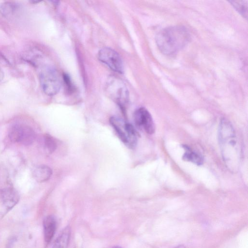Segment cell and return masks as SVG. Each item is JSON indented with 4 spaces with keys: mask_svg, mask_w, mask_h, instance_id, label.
<instances>
[{
    "mask_svg": "<svg viewBox=\"0 0 248 248\" xmlns=\"http://www.w3.org/2000/svg\"><path fill=\"white\" fill-rule=\"evenodd\" d=\"M190 35L182 26H175L161 30L156 36V43L160 51L172 55L182 49L188 42Z\"/></svg>",
    "mask_w": 248,
    "mask_h": 248,
    "instance_id": "cell-1",
    "label": "cell"
},
{
    "mask_svg": "<svg viewBox=\"0 0 248 248\" xmlns=\"http://www.w3.org/2000/svg\"><path fill=\"white\" fill-rule=\"evenodd\" d=\"M218 138L223 158L226 165L231 169H236L239 158L238 145L233 126L226 119L220 121Z\"/></svg>",
    "mask_w": 248,
    "mask_h": 248,
    "instance_id": "cell-2",
    "label": "cell"
},
{
    "mask_svg": "<svg viewBox=\"0 0 248 248\" xmlns=\"http://www.w3.org/2000/svg\"><path fill=\"white\" fill-rule=\"evenodd\" d=\"M39 81L43 92L47 95L57 94L61 86V80L57 71L52 66L45 64L39 72Z\"/></svg>",
    "mask_w": 248,
    "mask_h": 248,
    "instance_id": "cell-3",
    "label": "cell"
},
{
    "mask_svg": "<svg viewBox=\"0 0 248 248\" xmlns=\"http://www.w3.org/2000/svg\"><path fill=\"white\" fill-rule=\"evenodd\" d=\"M109 122L122 142L129 148H135L138 141V133L133 125L115 116L110 118Z\"/></svg>",
    "mask_w": 248,
    "mask_h": 248,
    "instance_id": "cell-4",
    "label": "cell"
},
{
    "mask_svg": "<svg viewBox=\"0 0 248 248\" xmlns=\"http://www.w3.org/2000/svg\"><path fill=\"white\" fill-rule=\"evenodd\" d=\"M105 91L107 94L122 108L124 107L127 103L128 92L124 82L119 78L110 77L106 82Z\"/></svg>",
    "mask_w": 248,
    "mask_h": 248,
    "instance_id": "cell-5",
    "label": "cell"
},
{
    "mask_svg": "<svg viewBox=\"0 0 248 248\" xmlns=\"http://www.w3.org/2000/svg\"><path fill=\"white\" fill-rule=\"evenodd\" d=\"M8 137L13 142L30 145L35 140L36 135L34 131L30 126L22 124H16L9 128Z\"/></svg>",
    "mask_w": 248,
    "mask_h": 248,
    "instance_id": "cell-6",
    "label": "cell"
},
{
    "mask_svg": "<svg viewBox=\"0 0 248 248\" xmlns=\"http://www.w3.org/2000/svg\"><path fill=\"white\" fill-rule=\"evenodd\" d=\"M98 56L101 62L112 70L119 73H123L124 64L122 59L113 49L108 47L103 48L98 52Z\"/></svg>",
    "mask_w": 248,
    "mask_h": 248,
    "instance_id": "cell-7",
    "label": "cell"
},
{
    "mask_svg": "<svg viewBox=\"0 0 248 248\" xmlns=\"http://www.w3.org/2000/svg\"><path fill=\"white\" fill-rule=\"evenodd\" d=\"M134 119L136 125L142 128L149 134L155 132V126L151 114L144 108L137 109L134 114Z\"/></svg>",
    "mask_w": 248,
    "mask_h": 248,
    "instance_id": "cell-8",
    "label": "cell"
},
{
    "mask_svg": "<svg viewBox=\"0 0 248 248\" xmlns=\"http://www.w3.org/2000/svg\"><path fill=\"white\" fill-rule=\"evenodd\" d=\"M21 5L15 1H5L0 4V14L4 17L11 19L17 16L21 9Z\"/></svg>",
    "mask_w": 248,
    "mask_h": 248,
    "instance_id": "cell-9",
    "label": "cell"
},
{
    "mask_svg": "<svg viewBox=\"0 0 248 248\" xmlns=\"http://www.w3.org/2000/svg\"><path fill=\"white\" fill-rule=\"evenodd\" d=\"M44 235L45 241L51 242L56 229V221L54 216L49 215L46 217L43 221Z\"/></svg>",
    "mask_w": 248,
    "mask_h": 248,
    "instance_id": "cell-10",
    "label": "cell"
},
{
    "mask_svg": "<svg viewBox=\"0 0 248 248\" xmlns=\"http://www.w3.org/2000/svg\"><path fill=\"white\" fill-rule=\"evenodd\" d=\"M70 234V228L69 226L65 227L48 248H67Z\"/></svg>",
    "mask_w": 248,
    "mask_h": 248,
    "instance_id": "cell-11",
    "label": "cell"
},
{
    "mask_svg": "<svg viewBox=\"0 0 248 248\" xmlns=\"http://www.w3.org/2000/svg\"><path fill=\"white\" fill-rule=\"evenodd\" d=\"M52 173L51 168L45 165L37 166L32 171L33 177L39 183H43L49 180Z\"/></svg>",
    "mask_w": 248,
    "mask_h": 248,
    "instance_id": "cell-12",
    "label": "cell"
},
{
    "mask_svg": "<svg viewBox=\"0 0 248 248\" xmlns=\"http://www.w3.org/2000/svg\"><path fill=\"white\" fill-rule=\"evenodd\" d=\"M182 147L185 150L182 157L184 160L191 162L197 165L203 164V158L200 154L195 152L187 145H183Z\"/></svg>",
    "mask_w": 248,
    "mask_h": 248,
    "instance_id": "cell-13",
    "label": "cell"
},
{
    "mask_svg": "<svg viewBox=\"0 0 248 248\" xmlns=\"http://www.w3.org/2000/svg\"><path fill=\"white\" fill-rule=\"evenodd\" d=\"M44 148L48 154L54 152L57 148V142L55 139L49 134H46L44 137Z\"/></svg>",
    "mask_w": 248,
    "mask_h": 248,
    "instance_id": "cell-14",
    "label": "cell"
},
{
    "mask_svg": "<svg viewBox=\"0 0 248 248\" xmlns=\"http://www.w3.org/2000/svg\"><path fill=\"white\" fill-rule=\"evenodd\" d=\"M229 2L240 14L247 18L248 15L247 0L230 1Z\"/></svg>",
    "mask_w": 248,
    "mask_h": 248,
    "instance_id": "cell-15",
    "label": "cell"
},
{
    "mask_svg": "<svg viewBox=\"0 0 248 248\" xmlns=\"http://www.w3.org/2000/svg\"><path fill=\"white\" fill-rule=\"evenodd\" d=\"M63 79L65 81V82L66 83V86L69 88H72V86L71 85V80H70V78L68 77V75H63Z\"/></svg>",
    "mask_w": 248,
    "mask_h": 248,
    "instance_id": "cell-16",
    "label": "cell"
},
{
    "mask_svg": "<svg viewBox=\"0 0 248 248\" xmlns=\"http://www.w3.org/2000/svg\"><path fill=\"white\" fill-rule=\"evenodd\" d=\"M186 248L185 246H184V245H179L178 246H176L174 248Z\"/></svg>",
    "mask_w": 248,
    "mask_h": 248,
    "instance_id": "cell-17",
    "label": "cell"
},
{
    "mask_svg": "<svg viewBox=\"0 0 248 248\" xmlns=\"http://www.w3.org/2000/svg\"><path fill=\"white\" fill-rule=\"evenodd\" d=\"M110 248H122V247H121L120 246H113V247H111Z\"/></svg>",
    "mask_w": 248,
    "mask_h": 248,
    "instance_id": "cell-18",
    "label": "cell"
}]
</instances>
